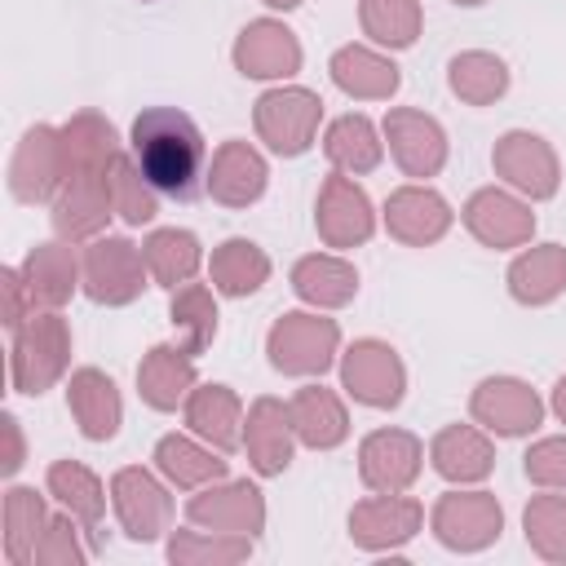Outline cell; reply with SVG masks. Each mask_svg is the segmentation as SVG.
Returning <instances> with one entry per match:
<instances>
[{
    "instance_id": "1",
    "label": "cell",
    "mask_w": 566,
    "mask_h": 566,
    "mask_svg": "<svg viewBox=\"0 0 566 566\" xmlns=\"http://www.w3.org/2000/svg\"><path fill=\"white\" fill-rule=\"evenodd\" d=\"M128 146H133L137 168L146 172V181H150L159 195L190 199V195L199 190L208 146H203L199 124H195L186 111H177V106H146V111L133 119Z\"/></svg>"
},
{
    "instance_id": "2",
    "label": "cell",
    "mask_w": 566,
    "mask_h": 566,
    "mask_svg": "<svg viewBox=\"0 0 566 566\" xmlns=\"http://www.w3.org/2000/svg\"><path fill=\"white\" fill-rule=\"evenodd\" d=\"M9 380L18 394L40 398L71 367V327L57 310H35L18 332H9Z\"/></svg>"
},
{
    "instance_id": "3",
    "label": "cell",
    "mask_w": 566,
    "mask_h": 566,
    "mask_svg": "<svg viewBox=\"0 0 566 566\" xmlns=\"http://www.w3.org/2000/svg\"><path fill=\"white\" fill-rule=\"evenodd\" d=\"M265 354H270V367L283 376H301V380L323 376L340 354V327L318 310H287L270 323Z\"/></svg>"
},
{
    "instance_id": "4",
    "label": "cell",
    "mask_w": 566,
    "mask_h": 566,
    "mask_svg": "<svg viewBox=\"0 0 566 566\" xmlns=\"http://www.w3.org/2000/svg\"><path fill=\"white\" fill-rule=\"evenodd\" d=\"M252 124H256V137L283 155V159H296L314 146L318 137V124H323V97L305 84H274L256 97L252 106Z\"/></svg>"
},
{
    "instance_id": "5",
    "label": "cell",
    "mask_w": 566,
    "mask_h": 566,
    "mask_svg": "<svg viewBox=\"0 0 566 566\" xmlns=\"http://www.w3.org/2000/svg\"><path fill=\"white\" fill-rule=\"evenodd\" d=\"M80 270H84V296L97 301V305H133L146 292V279H150L142 248L124 234L88 239V248L80 256Z\"/></svg>"
},
{
    "instance_id": "6",
    "label": "cell",
    "mask_w": 566,
    "mask_h": 566,
    "mask_svg": "<svg viewBox=\"0 0 566 566\" xmlns=\"http://www.w3.org/2000/svg\"><path fill=\"white\" fill-rule=\"evenodd\" d=\"M340 389L371 411H394L407 398V367L389 340L363 336L340 354Z\"/></svg>"
},
{
    "instance_id": "7",
    "label": "cell",
    "mask_w": 566,
    "mask_h": 566,
    "mask_svg": "<svg viewBox=\"0 0 566 566\" xmlns=\"http://www.w3.org/2000/svg\"><path fill=\"white\" fill-rule=\"evenodd\" d=\"M433 539L451 553H482L504 531V509L491 491H447L429 513Z\"/></svg>"
},
{
    "instance_id": "8",
    "label": "cell",
    "mask_w": 566,
    "mask_h": 566,
    "mask_svg": "<svg viewBox=\"0 0 566 566\" xmlns=\"http://www.w3.org/2000/svg\"><path fill=\"white\" fill-rule=\"evenodd\" d=\"M491 168L495 177L517 190L522 199H553L557 186H562V164H557V150L539 137V133H526V128H509L495 150H491Z\"/></svg>"
},
{
    "instance_id": "9",
    "label": "cell",
    "mask_w": 566,
    "mask_h": 566,
    "mask_svg": "<svg viewBox=\"0 0 566 566\" xmlns=\"http://www.w3.org/2000/svg\"><path fill=\"white\" fill-rule=\"evenodd\" d=\"M314 230L336 252L363 248L376 234V208H371L367 190L349 172H327L323 177L318 203H314Z\"/></svg>"
},
{
    "instance_id": "10",
    "label": "cell",
    "mask_w": 566,
    "mask_h": 566,
    "mask_svg": "<svg viewBox=\"0 0 566 566\" xmlns=\"http://www.w3.org/2000/svg\"><path fill=\"white\" fill-rule=\"evenodd\" d=\"M66 181V146H62V128L53 124H31L9 159V190L18 203H44L57 199Z\"/></svg>"
},
{
    "instance_id": "11",
    "label": "cell",
    "mask_w": 566,
    "mask_h": 566,
    "mask_svg": "<svg viewBox=\"0 0 566 566\" xmlns=\"http://www.w3.org/2000/svg\"><path fill=\"white\" fill-rule=\"evenodd\" d=\"M111 504H115V517H119L124 535L137 539V544H155L172 526V495L142 464H128L111 478Z\"/></svg>"
},
{
    "instance_id": "12",
    "label": "cell",
    "mask_w": 566,
    "mask_h": 566,
    "mask_svg": "<svg viewBox=\"0 0 566 566\" xmlns=\"http://www.w3.org/2000/svg\"><path fill=\"white\" fill-rule=\"evenodd\" d=\"M186 517L203 531H226V535L256 539L265 531V495L248 478H234V482L221 478V482L199 486L186 500Z\"/></svg>"
},
{
    "instance_id": "13",
    "label": "cell",
    "mask_w": 566,
    "mask_h": 566,
    "mask_svg": "<svg viewBox=\"0 0 566 566\" xmlns=\"http://www.w3.org/2000/svg\"><path fill=\"white\" fill-rule=\"evenodd\" d=\"M424 526V504L402 491H376L349 509V539L367 553H394Z\"/></svg>"
},
{
    "instance_id": "14",
    "label": "cell",
    "mask_w": 566,
    "mask_h": 566,
    "mask_svg": "<svg viewBox=\"0 0 566 566\" xmlns=\"http://www.w3.org/2000/svg\"><path fill=\"white\" fill-rule=\"evenodd\" d=\"M460 217H464V230H469L482 248H495V252L526 248L531 234H535V212H531V203L517 199V190H500V186L473 190Z\"/></svg>"
},
{
    "instance_id": "15",
    "label": "cell",
    "mask_w": 566,
    "mask_h": 566,
    "mask_svg": "<svg viewBox=\"0 0 566 566\" xmlns=\"http://www.w3.org/2000/svg\"><path fill=\"white\" fill-rule=\"evenodd\" d=\"M469 416L486 429V433H500V438H526L544 424V402L539 394L517 380V376H486L473 398H469Z\"/></svg>"
},
{
    "instance_id": "16",
    "label": "cell",
    "mask_w": 566,
    "mask_h": 566,
    "mask_svg": "<svg viewBox=\"0 0 566 566\" xmlns=\"http://www.w3.org/2000/svg\"><path fill=\"white\" fill-rule=\"evenodd\" d=\"M230 57H234V71L248 75V80H292L305 62V49H301V40L287 22L256 18L239 31Z\"/></svg>"
},
{
    "instance_id": "17",
    "label": "cell",
    "mask_w": 566,
    "mask_h": 566,
    "mask_svg": "<svg viewBox=\"0 0 566 566\" xmlns=\"http://www.w3.org/2000/svg\"><path fill=\"white\" fill-rule=\"evenodd\" d=\"M380 133L389 142L394 164L407 177L424 181V177L442 172V164H447V133H442V124L433 115H424L416 106H394V111H385V128Z\"/></svg>"
},
{
    "instance_id": "18",
    "label": "cell",
    "mask_w": 566,
    "mask_h": 566,
    "mask_svg": "<svg viewBox=\"0 0 566 566\" xmlns=\"http://www.w3.org/2000/svg\"><path fill=\"white\" fill-rule=\"evenodd\" d=\"M424 469V447L407 429H371L358 442V478L367 491H407Z\"/></svg>"
},
{
    "instance_id": "19",
    "label": "cell",
    "mask_w": 566,
    "mask_h": 566,
    "mask_svg": "<svg viewBox=\"0 0 566 566\" xmlns=\"http://www.w3.org/2000/svg\"><path fill=\"white\" fill-rule=\"evenodd\" d=\"M111 168V164H106ZM106 168L102 172H71L53 199V230L66 243H84L97 239L106 230V221L115 217L111 203V186H106Z\"/></svg>"
},
{
    "instance_id": "20",
    "label": "cell",
    "mask_w": 566,
    "mask_h": 566,
    "mask_svg": "<svg viewBox=\"0 0 566 566\" xmlns=\"http://www.w3.org/2000/svg\"><path fill=\"white\" fill-rule=\"evenodd\" d=\"M243 451H248L252 473H261V478L287 473L292 451H296V429H292V411L283 398H270V394L252 398V407L243 416Z\"/></svg>"
},
{
    "instance_id": "21",
    "label": "cell",
    "mask_w": 566,
    "mask_h": 566,
    "mask_svg": "<svg viewBox=\"0 0 566 566\" xmlns=\"http://www.w3.org/2000/svg\"><path fill=\"white\" fill-rule=\"evenodd\" d=\"M203 186H208V195H212L221 208H248V203H256V199L265 195V186H270V164H265V155H261L252 142L230 137V142H221V146L212 150V164H208V172H203Z\"/></svg>"
},
{
    "instance_id": "22",
    "label": "cell",
    "mask_w": 566,
    "mask_h": 566,
    "mask_svg": "<svg viewBox=\"0 0 566 566\" xmlns=\"http://www.w3.org/2000/svg\"><path fill=\"white\" fill-rule=\"evenodd\" d=\"M451 221H455L451 203H447L433 186H424V181L398 186V190L385 199V230H389L398 243H407V248H429V243H438V239L451 230Z\"/></svg>"
},
{
    "instance_id": "23",
    "label": "cell",
    "mask_w": 566,
    "mask_h": 566,
    "mask_svg": "<svg viewBox=\"0 0 566 566\" xmlns=\"http://www.w3.org/2000/svg\"><path fill=\"white\" fill-rule=\"evenodd\" d=\"M327 75L354 102H389L402 88V71L394 66V57L376 53L371 44H340L327 62Z\"/></svg>"
},
{
    "instance_id": "24",
    "label": "cell",
    "mask_w": 566,
    "mask_h": 566,
    "mask_svg": "<svg viewBox=\"0 0 566 566\" xmlns=\"http://www.w3.org/2000/svg\"><path fill=\"white\" fill-rule=\"evenodd\" d=\"M66 407H71V416H75V424H80V433L88 442H111L119 433V424H124V398H119L115 380L106 371H97V367L71 371Z\"/></svg>"
},
{
    "instance_id": "25",
    "label": "cell",
    "mask_w": 566,
    "mask_h": 566,
    "mask_svg": "<svg viewBox=\"0 0 566 566\" xmlns=\"http://www.w3.org/2000/svg\"><path fill=\"white\" fill-rule=\"evenodd\" d=\"M199 385L195 376V354L181 345H150L137 363V394L150 411H177L186 407L190 389Z\"/></svg>"
},
{
    "instance_id": "26",
    "label": "cell",
    "mask_w": 566,
    "mask_h": 566,
    "mask_svg": "<svg viewBox=\"0 0 566 566\" xmlns=\"http://www.w3.org/2000/svg\"><path fill=\"white\" fill-rule=\"evenodd\" d=\"M429 464H433L438 478H447L455 486H469V482L491 478L495 447H491V438H486L482 424H447L429 442Z\"/></svg>"
},
{
    "instance_id": "27",
    "label": "cell",
    "mask_w": 566,
    "mask_h": 566,
    "mask_svg": "<svg viewBox=\"0 0 566 566\" xmlns=\"http://www.w3.org/2000/svg\"><path fill=\"white\" fill-rule=\"evenodd\" d=\"M18 270H22V279H27V292H31L35 310H62V305L75 296V287H84L80 256L71 252L66 239L35 243Z\"/></svg>"
},
{
    "instance_id": "28",
    "label": "cell",
    "mask_w": 566,
    "mask_h": 566,
    "mask_svg": "<svg viewBox=\"0 0 566 566\" xmlns=\"http://www.w3.org/2000/svg\"><path fill=\"white\" fill-rule=\"evenodd\" d=\"M243 402L230 385H195L186 398V429L217 447L221 455L243 447Z\"/></svg>"
},
{
    "instance_id": "29",
    "label": "cell",
    "mask_w": 566,
    "mask_h": 566,
    "mask_svg": "<svg viewBox=\"0 0 566 566\" xmlns=\"http://www.w3.org/2000/svg\"><path fill=\"white\" fill-rule=\"evenodd\" d=\"M287 411H292L296 442L310 451H332L349 438V411H345L340 394L327 385H301L287 398Z\"/></svg>"
},
{
    "instance_id": "30",
    "label": "cell",
    "mask_w": 566,
    "mask_h": 566,
    "mask_svg": "<svg viewBox=\"0 0 566 566\" xmlns=\"http://www.w3.org/2000/svg\"><path fill=\"white\" fill-rule=\"evenodd\" d=\"M509 296L517 305H548L566 292V248L562 243H531L509 261Z\"/></svg>"
},
{
    "instance_id": "31",
    "label": "cell",
    "mask_w": 566,
    "mask_h": 566,
    "mask_svg": "<svg viewBox=\"0 0 566 566\" xmlns=\"http://www.w3.org/2000/svg\"><path fill=\"white\" fill-rule=\"evenodd\" d=\"M155 469L177 486V491H199L208 482H221L230 473V460L217 447L195 442L190 433H164L155 442Z\"/></svg>"
},
{
    "instance_id": "32",
    "label": "cell",
    "mask_w": 566,
    "mask_h": 566,
    "mask_svg": "<svg viewBox=\"0 0 566 566\" xmlns=\"http://www.w3.org/2000/svg\"><path fill=\"white\" fill-rule=\"evenodd\" d=\"M292 292L314 310H340L358 296V270L336 252H310L292 265Z\"/></svg>"
},
{
    "instance_id": "33",
    "label": "cell",
    "mask_w": 566,
    "mask_h": 566,
    "mask_svg": "<svg viewBox=\"0 0 566 566\" xmlns=\"http://www.w3.org/2000/svg\"><path fill=\"white\" fill-rule=\"evenodd\" d=\"M44 486H49V495H53V500L84 526V535L97 539V526H102V517H106V491H102V478H97L88 464H80V460H53Z\"/></svg>"
},
{
    "instance_id": "34",
    "label": "cell",
    "mask_w": 566,
    "mask_h": 566,
    "mask_svg": "<svg viewBox=\"0 0 566 566\" xmlns=\"http://www.w3.org/2000/svg\"><path fill=\"white\" fill-rule=\"evenodd\" d=\"M323 155H327V164H332L336 172L363 177V172L380 168L385 142H380V133H376V124H371L367 115L349 111V115H340V119L327 124V133H323Z\"/></svg>"
},
{
    "instance_id": "35",
    "label": "cell",
    "mask_w": 566,
    "mask_h": 566,
    "mask_svg": "<svg viewBox=\"0 0 566 566\" xmlns=\"http://www.w3.org/2000/svg\"><path fill=\"white\" fill-rule=\"evenodd\" d=\"M208 279L221 296H252L265 287L270 279V256L261 243L252 239H226L212 248V261H208Z\"/></svg>"
},
{
    "instance_id": "36",
    "label": "cell",
    "mask_w": 566,
    "mask_h": 566,
    "mask_svg": "<svg viewBox=\"0 0 566 566\" xmlns=\"http://www.w3.org/2000/svg\"><path fill=\"white\" fill-rule=\"evenodd\" d=\"M447 88L464 106H491L509 93V66L486 49H464L447 62Z\"/></svg>"
},
{
    "instance_id": "37",
    "label": "cell",
    "mask_w": 566,
    "mask_h": 566,
    "mask_svg": "<svg viewBox=\"0 0 566 566\" xmlns=\"http://www.w3.org/2000/svg\"><path fill=\"white\" fill-rule=\"evenodd\" d=\"M62 146H66V177L71 172H102L119 155V133L106 115L80 111L62 124Z\"/></svg>"
},
{
    "instance_id": "38",
    "label": "cell",
    "mask_w": 566,
    "mask_h": 566,
    "mask_svg": "<svg viewBox=\"0 0 566 566\" xmlns=\"http://www.w3.org/2000/svg\"><path fill=\"white\" fill-rule=\"evenodd\" d=\"M142 256H146V270L159 287H181L199 274L203 265V248L190 230H177V226H164V230H150L146 243H142Z\"/></svg>"
},
{
    "instance_id": "39",
    "label": "cell",
    "mask_w": 566,
    "mask_h": 566,
    "mask_svg": "<svg viewBox=\"0 0 566 566\" xmlns=\"http://www.w3.org/2000/svg\"><path fill=\"white\" fill-rule=\"evenodd\" d=\"M217 287H208V283H181V287H172V305H168V323H172V332H177V345L186 349V354H203L212 340H217V296H212Z\"/></svg>"
},
{
    "instance_id": "40",
    "label": "cell",
    "mask_w": 566,
    "mask_h": 566,
    "mask_svg": "<svg viewBox=\"0 0 566 566\" xmlns=\"http://www.w3.org/2000/svg\"><path fill=\"white\" fill-rule=\"evenodd\" d=\"M49 509H44V495L35 486H9L4 491V553L13 566L22 562H35V544L49 526Z\"/></svg>"
},
{
    "instance_id": "41",
    "label": "cell",
    "mask_w": 566,
    "mask_h": 566,
    "mask_svg": "<svg viewBox=\"0 0 566 566\" xmlns=\"http://www.w3.org/2000/svg\"><path fill=\"white\" fill-rule=\"evenodd\" d=\"M358 27L380 49H411L420 40V0H358Z\"/></svg>"
},
{
    "instance_id": "42",
    "label": "cell",
    "mask_w": 566,
    "mask_h": 566,
    "mask_svg": "<svg viewBox=\"0 0 566 566\" xmlns=\"http://www.w3.org/2000/svg\"><path fill=\"white\" fill-rule=\"evenodd\" d=\"M106 186H111V203H115V217L124 226H150L159 217V190L146 181V172L137 168L133 155H115L111 168H106Z\"/></svg>"
},
{
    "instance_id": "43",
    "label": "cell",
    "mask_w": 566,
    "mask_h": 566,
    "mask_svg": "<svg viewBox=\"0 0 566 566\" xmlns=\"http://www.w3.org/2000/svg\"><path fill=\"white\" fill-rule=\"evenodd\" d=\"M243 557H252L248 535H226V531H172L168 535L172 566H234Z\"/></svg>"
},
{
    "instance_id": "44",
    "label": "cell",
    "mask_w": 566,
    "mask_h": 566,
    "mask_svg": "<svg viewBox=\"0 0 566 566\" xmlns=\"http://www.w3.org/2000/svg\"><path fill=\"white\" fill-rule=\"evenodd\" d=\"M522 531L535 557L566 562V491L562 495H531L522 509Z\"/></svg>"
},
{
    "instance_id": "45",
    "label": "cell",
    "mask_w": 566,
    "mask_h": 566,
    "mask_svg": "<svg viewBox=\"0 0 566 566\" xmlns=\"http://www.w3.org/2000/svg\"><path fill=\"white\" fill-rule=\"evenodd\" d=\"M80 531L84 526L66 509L53 513L49 526H44V535H40V544H35V562H44V566H80L88 557V548L80 544Z\"/></svg>"
},
{
    "instance_id": "46",
    "label": "cell",
    "mask_w": 566,
    "mask_h": 566,
    "mask_svg": "<svg viewBox=\"0 0 566 566\" xmlns=\"http://www.w3.org/2000/svg\"><path fill=\"white\" fill-rule=\"evenodd\" d=\"M522 469H526V478L535 486L566 491V433H553V438L531 442V451L522 455Z\"/></svg>"
},
{
    "instance_id": "47",
    "label": "cell",
    "mask_w": 566,
    "mask_h": 566,
    "mask_svg": "<svg viewBox=\"0 0 566 566\" xmlns=\"http://www.w3.org/2000/svg\"><path fill=\"white\" fill-rule=\"evenodd\" d=\"M0 287H4V327L9 332H18L31 314H35V301H31V292H27V279H22V270H0Z\"/></svg>"
},
{
    "instance_id": "48",
    "label": "cell",
    "mask_w": 566,
    "mask_h": 566,
    "mask_svg": "<svg viewBox=\"0 0 566 566\" xmlns=\"http://www.w3.org/2000/svg\"><path fill=\"white\" fill-rule=\"evenodd\" d=\"M0 424H4V433H9V455H4V473H18L22 469V424H18V416H0Z\"/></svg>"
},
{
    "instance_id": "49",
    "label": "cell",
    "mask_w": 566,
    "mask_h": 566,
    "mask_svg": "<svg viewBox=\"0 0 566 566\" xmlns=\"http://www.w3.org/2000/svg\"><path fill=\"white\" fill-rule=\"evenodd\" d=\"M548 407H553V416H557V420L566 424V376H562V380L553 385V402H548Z\"/></svg>"
},
{
    "instance_id": "50",
    "label": "cell",
    "mask_w": 566,
    "mask_h": 566,
    "mask_svg": "<svg viewBox=\"0 0 566 566\" xmlns=\"http://www.w3.org/2000/svg\"><path fill=\"white\" fill-rule=\"evenodd\" d=\"M265 9H283V13H292V9H301L305 0H261Z\"/></svg>"
},
{
    "instance_id": "51",
    "label": "cell",
    "mask_w": 566,
    "mask_h": 566,
    "mask_svg": "<svg viewBox=\"0 0 566 566\" xmlns=\"http://www.w3.org/2000/svg\"><path fill=\"white\" fill-rule=\"evenodd\" d=\"M451 4H464V9H478V4H486V0H451Z\"/></svg>"
},
{
    "instance_id": "52",
    "label": "cell",
    "mask_w": 566,
    "mask_h": 566,
    "mask_svg": "<svg viewBox=\"0 0 566 566\" xmlns=\"http://www.w3.org/2000/svg\"><path fill=\"white\" fill-rule=\"evenodd\" d=\"M142 4H150V0H142Z\"/></svg>"
}]
</instances>
